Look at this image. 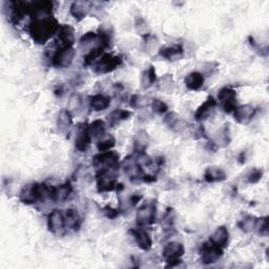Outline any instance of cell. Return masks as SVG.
<instances>
[{
  "instance_id": "obj_24",
  "label": "cell",
  "mask_w": 269,
  "mask_h": 269,
  "mask_svg": "<svg viewBox=\"0 0 269 269\" xmlns=\"http://www.w3.org/2000/svg\"><path fill=\"white\" fill-rule=\"evenodd\" d=\"M64 223H65V228H70L76 230L79 228L81 219L79 216V212L77 209L75 208H68L66 209L64 214Z\"/></svg>"
},
{
  "instance_id": "obj_18",
  "label": "cell",
  "mask_w": 269,
  "mask_h": 269,
  "mask_svg": "<svg viewBox=\"0 0 269 269\" xmlns=\"http://www.w3.org/2000/svg\"><path fill=\"white\" fill-rule=\"evenodd\" d=\"M73 192V186L70 182L61 184L58 187H53L52 200L57 203H63L71 197Z\"/></svg>"
},
{
  "instance_id": "obj_19",
  "label": "cell",
  "mask_w": 269,
  "mask_h": 269,
  "mask_svg": "<svg viewBox=\"0 0 269 269\" xmlns=\"http://www.w3.org/2000/svg\"><path fill=\"white\" fill-rule=\"evenodd\" d=\"M209 241L215 244V245L219 247H225L227 246L228 241H229V231L225 226L218 227L214 233L211 234Z\"/></svg>"
},
{
  "instance_id": "obj_10",
  "label": "cell",
  "mask_w": 269,
  "mask_h": 269,
  "mask_svg": "<svg viewBox=\"0 0 269 269\" xmlns=\"http://www.w3.org/2000/svg\"><path fill=\"white\" fill-rule=\"evenodd\" d=\"M93 137L91 135L89 124L81 123L78 125L76 138H75V147L79 152H86V149L90 147Z\"/></svg>"
},
{
  "instance_id": "obj_17",
  "label": "cell",
  "mask_w": 269,
  "mask_h": 269,
  "mask_svg": "<svg viewBox=\"0 0 269 269\" xmlns=\"http://www.w3.org/2000/svg\"><path fill=\"white\" fill-rule=\"evenodd\" d=\"M255 112V109L253 105L245 104L237 106V109L234 111V116L236 120L239 123H247L253 119Z\"/></svg>"
},
{
  "instance_id": "obj_11",
  "label": "cell",
  "mask_w": 269,
  "mask_h": 269,
  "mask_svg": "<svg viewBox=\"0 0 269 269\" xmlns=\"http://www.w3.org/2000/svg\"><path fill=\"white\" fill-rule=\"evenodd\" d=\"M223 248L219 247L215 244L204 243L201 247V260L204 264H214L222 258Z\"/></svg>"
},
{
  "instance_id": "obj_32",
  "label": "cell",
  "mask_w": 269,
  "mask_h": 269,
  "mask_svg": "<svg viewBox=\"0 0 269 269\" xmlns=\"http://www.w3.org/2000/svg\"><path fill=\"white\" fill-rule=\"evenodd\" d=\"M256 221H258V218L254 216H246L245 218H243L242 220L239 222V227L241 230H243L244 233H252L255 229Z\"/></svg>"
},
{
  "instance_id": "obj_9",
  "label": "cell",
  "mask_w": 269,
  "mask_h": 269,
  "mask_svg": "<svg viewBox=\"0 0 269 269\" xmlns=\"http://www.w3.org/2000/svg\"><path fill=\"white\" fill-rule=\"evenodd\" d=\"M218 101L225 112H233L237 109V92L230 87H224L218 94Z\"/></svg>"
},
{
  "instance_id": "obj_28",
  "label": "cell",
  "mask_w": 269,
  "mask_h": 269,
  "mask_svg": "<svg viewBox=\"0 0 269 269\" xmlns=\"http://www.w3.org/2000/svg\"><path fill=\"white\" fill-rule=\"evenodd\" d=\"M57 124H58V128L61 131H67L72 127L73 125V118L70 111L67 110H62L59 115H58V120H57Z\"/></svg>"
},
{
  "instance_id": "obj_13",
  "label": "cell",
  "mask_w": 269,
  "mask_h": 269,
  "mask_svg": "<svg viewBox=\"0 0 269 269\" xmlns=\"http://www.w3.org/2000/svg\"><path fill=\"white\" fill-rule=\"evenodd\" d=\"M217 105H218L217 100L211 96L208 97L205 100V102L198 108L195 114L196 120L198 122H203L205 120H207V119L212 115V112L215 111Z\"/></svg>"
},
{
  "instance_id": "obj_41",
  "label": "cell",
  "mask_w": 269,
  "mask_h": 269,
  "mask_svg": "<svg viewBox=\"0 0 269 269\" xmlns=\"http://www.w3.org/2000/svg\"><path fill=\"white\" fill-rule=\"evenodd\" d=\"M104 214H105L106 217L111 219V220H112V219L117 218V216L119 215V211L117 209L110 207V206H106V207L104 208Z\"/></svg>"
},
{
  "instance_id": "obj_4",
  "label": "cell",
  "mask_w": 269,
  "mask_h": 269,
  "mask_svg": "<svg viewBox=\"0 0 269 269\" xmlns=\"http://www.w3.org/2000/svg\"><path fill=\"white\" fill-rule=\"evenodd\" d=\"M122 62L123 59L120 56H111L110 54H105L92 65V68L97 74H108L115 71L116 68L122 64Z\"/></svg>"
},
{
  "instance_id": "obj_25",
  "label": "cell",
  "mask_w": 269,
  "mask_h": 269,
  "mask_svg": "<svg viewBox=\"0 0 269 269\" xmlns=\"http://www.w3.org/2000/svg\"><path fill=\"white\" fill-rule=\"evenodd\" d=\"M130 111L127 110H115L111 111V114L108 116V124L110 127H115L116 125L120 124L122 121L127 120L130 117Z\"/></svg>"
},
{
  "instance_id": "obj_34",
  "label": "cell",
  "mask_w": 269,
  "mask_h": 269,
  "mask_svg": "<svg viewBox=\"0 0 269 269\" xmlns=\"http://www.w3.org/2000/svg\"><path fill=\"white\" fill-rule=\"evenodd\" d=\"M174 224V212L173 209H167L164 216L162 217L161 225L164 230H171Z\"/></svg>"
},
{
  "instance_id": "obj_14",
  "label": "cell",
  "mask_w": 269,
  "mask_h": 269,
  "mask_svg": "<svg viewBox=\"0 0 269 269\" xmlns=\"http://www.w3.org/2000/svg\"><path fill=\"white\" fill-rule=\"evenodd\" d=\"M92 4H93L92 2L84 1V0L74 1L71 5V9H70L72 16L78 21H81L82 19H84V18L90 13Z\"/></svg>"
},
{
  "instance_id": "obj_21",
  "label": "cell",
  "mask_w": 269,
  "mask_h": 269,
  "mask_svg": "<svg viewBox=\"0 0 269 269\" xmlns=\"http://www.w3.org/2000/svg\"><path fill=\"white\" fill-rule=\"evenodd\" d=\"M204 179L207 183H215V182H222L226 180V174L220 167H208L205 171Z\"/></svg>"
},
{
  "instance_id": "obj_8",
  "label": "cell",
  "mask_w": 269,
  "mask_h": 269,
  "mask_svg": "<svg viewBox=\"0 0 269 269\" xmlns=\"http://www.w3.org/2000/svg\"><path fill=\"white\" fill-rule=\"evenodd\" d=\"M156 219V203L148 201L143 204L137 211L136 222L139 226H146L154 223Z\"/></svg>"
},
{
  "instance_id": "obj_16",
  "label": "cell",
  "mask_w": 269,
  "mask_h": 269,
  "mask_svg": "<svg viewBox=\"0 0 269 269\" xmlns=\"http://www.w3.org/2000/svg\"><path fill=\"white\" fill-rule=\"evenodd\" d=\"M130 234L133 235L134 239L136 240L138 246L143 250H149L153 246V240L151 236L142 228H137V229H131Z\"/></svg>"
},
{
  "instance_id": "obj_6",
  "label": "cell",
  "mask_w": 269,
  "mask_h": 269,
  "mask_svg": "<svg viewBox=\"0 0 269 269\" xmlns=\"http://www.w3.org/2000/svg\"><path fill=\"white\" fill-rule=\"evenodd\" d=\"M97 189L100 192H108L117 189L116 172L110 170H98L96 174Z\"/></svg>"
},
{
  "instance_id": "obj_1",
  "label": "cell",
  "mask_w": 269,
  "mask_h": 269,
  "mask_svg": "<svg viewBox=\"0 0 269 269\" xmlns=\"http://www.w3.org/2000/svg\"><path fill=\"white\" fill-rule=\"evenodd\" d=\"M60 24L54 17L35 18L30 24V34L37 45H45L53 36L57 35Z\"/></svg>"
},
{
  "instance_id": "obj_3",
  "label": "cell",
  "mask_w": 269,
  "mask_h": 269,
  "mask_svg": "<svg viewBox=\"0 0 269 269\" xmlns=\"http://www.w3.org/2000/svg\"><path fill=\"white\" fill-rule=\"evenodd\" d=\"M93 164L98 170H110L117 172L119 170V155L116 152H101L94 157Z\"/></svg>"
},
{
  "instance_id": "obj_23",
  "label": "cell",
  "mask_w": 269,
  "mask_h": 269,
  "mask_svg": "<svg viewBox=\"0 0 269 269\" xmlns=\"http://www.w3.org/2000/svg\"><path fill=\"white\" fill-rule=\"evenodd\" d=\"M111 105V98L108 96L101 95V94H98V95L92 96L90 99V106L93 111H101L109 108Z\"/></svg>"
},
{
  "instance_id": "obj_37",
  "label": "cell",
  "mask_w": 269,
  "mask_h": 269,
  "mask_svg": "<svg viewBox=\"0 0 269 269\" xmlns=\"http://www.w3.org/2000/svg\"><path fill=\"white\" fill-rule=\"evenodd\" d=\"M164 124L168 128H174L178 125L179 122V116L176 114V112L174 111H170L168 114L165 115L164 117V120H163Z\"/></svg>"
},
{
  "instance_id": "obj_33",
  "label": "cell",
  "mask_w": 269,
  "mask_h": 269,
  "mask_svg": "<svg viewBox=\"0 0 269 269\" xmlns=\"http://www.w3.org/2000/svg\"><path fill=\"white\" fill-rule=\"evenodd\" d=\"M116 144V140L112 136H108V137H103L99 140L97 147L99 149V152H108L111 151V149L115 146Z\"/></svg>"
},
{
  "instance_id": "obj_15",
  "label": "cell",
  "mask_w": 269,
  "mask_h": 269,
  "mask_svg": "<svg viewBox=\"0 0 269 269\" xmlns=\"http://www.w3.org/2000/svg\"><path fill=\"white\" fill-rule=\"evenodd\" d=\"M57 40L59 41L58 43H60L61 47H73L75 42L74 29L71 26H68V24L60 26L57 33Z\"/></svg>"
},
{
  "instance_id": "obj_22",
  "label": "cell",
  "mask_w": 269,
  "mask_h": 269,
  "mask_svg": "<svg viewBox=\"0 0 269 269\" xmlns=\"http://www.w3.org/2000/svg\"><path fill=\"white\" fill-rule=\"evenodd\" d=\"M159 55L167 60H179L183 56V47L181 46L164 47L160 48Z\"/></svg>"
},
{
  "instance_id": "obj_35",
  "label": "cell",
  "mask_w": 269,
  "mask_h": 269,
  "mask_svg": "<svg viewBox=\"0 0 269 269\" xmlns=\"http://www.w3.org/2000/svg\"><path fill=\"white\" fill-rule=\"evenodd\" d=\"M268 218L264 217V218H260L258 219V221H256V225H255V229L258 230V233L263 236V237H266L268 236L269 233V228H268Z\"/></svg>"
},
{
  "instance_id": "obj_42",
  "label": "cell",
  "mask_w": 269,
  "mask_h": 269,
  "mask_svg": "<svg viewBox=\"0 0 269 269\" xmlns=\"http://www.w3.org/2000/svg\"><path fill=\"white\" fill-rule=\"evenodd\" d=\"M142 199H143V196H142V195H139V193H134V195L129 198L130 205L136 206L137 204H138V202L141 201Z\"/></svg>"
},
{
  "instance_id": "obj_12",
  "label": "cell",
  "mask_w": 269,
  "mask_h": 269,
  "mask_svg": "<svg viewBox=\"0 0 269 269\" xmlns=\"http://www.w3.org/2000/svg\"><path fill=\"white\" fill-rule=\"evenodd\" d=\"M47 227L48 230L53 234H58L65 228L64 214L60 209H54L47 217Z\"/></svg>"
},
{
  "instance_id": "obj_31",
  "label": "cell",
  "mask_w": 269,
  "mask_h": 269,
  "mask_svg": "<svg viewBox=\"0 0 269 269\" xmlns=\"http://www.w3.org/2000/svg\"><path fill=\"white\" fill-rule=\"evenodd\" d=\"M105 47L103 46H98L97 47L93 48V49H91V51H89V53H87L85 55V57H84L83 64L86 65V66L93 65L99 59V57H101V55L103 53V49Z\"/></svg>"
},
{
  "instance_id": "obj_36",
  "label": "cell",
  "mask_w": 269,
  "mask_h": 269,
  "mask_svg": "<svg viewBox=\"0 0 269 269\" xmlns=\"http://www.w3.org/2000/svg\"><path fill=\"white\" fill-rule=\"evenodd\" d=\"M129 104L133 109H142L146 106L147 99L141 95H133L129 100Z\"/></svg>"
},
{
  "instance_id": "obj_20",
  "label": "cell",
  "mask_w": 269,
  "mask_h": 269,
  "mask_svg": "<svg viewBox=\"0 0 269 269\" xmlns=\"http://www.w3.org/2000/svg\"><path fill=\"white\" fill-rule=\"evenodd\" d=\"M204 76L203 74L199 72L190 73L184 79L186 87L190 91H199L204 85Z\"/></svg>"
},
{
  "instance_id": "obj_5",
  "label": "cell",
  "mask_w": 269,
  "mask_h": 269,
  "mask_svg": "<svg viewBox=\"0 0 269 269\" xmlns=\"http://www.w3.org/2000/svg\"><path fill=\"white\" fill-rule=\"evenodd\" d=\"M185 253V248L183 244L179 242L167 243L163 248V258L167 263L168 267H174L181 263V258Z\"/></svg>"
},
{
  "instance_id": "obj_39",
  "label": "cell",
  "mask_w": 269,
  "mask_h": 269,
  "mask_svg": "<svg viewBox=\"0 0 269 269\" xmlns=\"http://www.w3.org/2000/svg\"><path fill=\"white\" fill-rule=\"evenodd\" d=\"M152 109L157 114H164L168 111V106L160 99H154L152 101Z\"/></svg>"
},
{
  "instance_id": "obj_7",
  "label": "cell",
  "mask_w": 269,
  "mask_h": 269,
  "mask_svg": "<svg viewBox=\"0 0 269 269\" xmlns=\"http://www.w3.org/2000/svg\"><path fill=\"white\" fill-rule=\"evenodd\" d=\"M75 56H76V51L73 47H60L53 56L52 64L58 68L68 67L74 61Z\"/></svg>"
},
{
  "instance_id": "obj_29",
  "label": "cell",
  "mask_w": 269,
  "mask_h": 269,
  "mask_svg": "<svg viewBox=\"0 0 269 269\" xmlns=\"http://www.w3.org/2000/svg\"><path fill=\"white\" fill-rule=\"evenodd\" d=\"M156 81H157V74H156L155 67L152 65L142 73L141 86L143 89H148V87H151Z\"/></svg>"
},
{
  "instance_id": "obj_26",
  "label": "cell",
  "mask_w": 269,
  "mask_h": 269,
  "mask_svg": "<svg viewBox=\"0 0 269 269\" xmlns=\"http://www.w3.org/2000/svg\"><path fill=\"white\" fill-rule=\"evenodd\" d=\"M149 144V136L146 133L145 130H139L134 137V147L135 151L140 154V153H144L146 147Z\"/></svg>"
},
{
  "instance_id": "obj_27",
  "label": "cell",
  "mask_w": 269,
  "mask_h": 269,
  "mask_svg": "<svg viewBox=\"0 0 269 269\" xmlns=\"http://www.w3.org/2000/svg\"><path fill=\"white\" fill-rule=\"evenodd\" d=\"M97 42H101V40H100V36L94 32H89L81 37L79 45H80L81 48H83V49L89 48L91 51V49L97 47H94L97 45Z\"/></svg>"
},
{
  "instance_id": "obj_38",
  "label": "cell",
  "mask_w": 269,
  "mask_h": 269,
  "mask_svg": "<svg viewBox=\"0 0 269 269\" xmlns=\"http://www.w3.org/2000/svg\"><path fill=\"white\" fill-rule=\"evenodd\" d=\"M263 174H264V172L261 168H254L252 172L248 174L247 176V181L248 183L250 184H255L261 181V179L263 178Z\"/></svg>"
},
{
  "instance_id": "obj_40",
  "label": "cell",
  "mask_w": 269,
  "mask_h": 269,
  "mask_svg": "<svg viewBox=\"0 0 269 269\" xmlns=\"http://www.w3.org/2000/svg\"><path fill=\"white\" fill-rule=\"evenodd\" d=\"M161 90L171 92L173 89V78L172 75H165V77L161 78Z\"/></svg>"
},
{
  "instance_id": "obj_2",
  "label": "cell",
  "mask_w": 269,
  "mask_h": 269,
  "mask_svg": "<svg viewBox=\"0 0 269 269\" xmlns=\"http://www.w3.org/2000/svg\"><path fill=\"white\" fill-rule=\"evenodd\" d=\"M53 187H48L45 183H31L23 186L20 191V201L26 204H33L47 199L52 200Z\"/></svg>"
},
{
  "instance_id": "obj_30",
  "label": "cell",
  "mask_w": 269,
  "mask_h": 269,
  "mask_svg": "<svg viewBox=\"0 0 269 269\" xmlns=\"http://www.w3.org/2000/svg\"><path fill=\"white\" fill-rule=\"evenodd\" d=\"M91 135L93 139H101L105 135V129H106V124L102 120H95L93 121L91 124H89Z\"/></svg>"
}]
</instances>
